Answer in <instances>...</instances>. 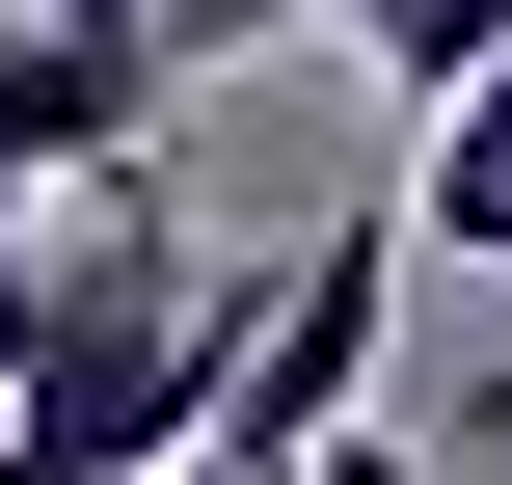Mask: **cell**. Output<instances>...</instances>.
<instances>
[{
  "label": "cell",
  "instance_id": "obj_5",
  "mask_svg": "<svg viewBox=\"0 0 512 485\" xmlns=\"http://www.w3.org/2000/svg\"><path fill=\"white\" fill-rule=\"evenodd\" d=\"M324 27H351V54L405 81V108H459V81H512V0H324Z\"/></svg>",
  "mask_w": 512,
  "mask_h": 485
},
{
  "label": "cell",
  "instance_id": "obj_7",
  "mask_svg": "<svg viewBox=\"0 0 512 485\" xmlns=\"http://www.w3.org/2000/svg\"><path fill=\"white\" fill-rule=\"evenodd\" d=\"M0 405H27V243H0Z\"/></svg>",
  "mask_w": 512,
  "mask_h": 485
},
{
  "label": "cell",
  "instance_id": "obj_9",
  "mask_svg": "<svg viewBox=\"0 0 512 485\" xmlns=\"http://www.w3.org/2000/svg\"><path fill=\"white\" fill-rule=\"evenodd\" d=\"M189 485H216V459H189Z\"/></svg>",
  "mask_w": 512,
  "mask_h": 485
},
{
  "label": "cell",
  "instance_id": "obj_1",
  "mask_svg": "<svg viewBox=\"0 0 512 485\" xmlns=\"http://www.w3.org/2000/svg\"><path fill=\"white\" fill-rule=\"evenodd\" d=\"M216 378H243V297L189 270L162 162H81L27 216V405H0V485H189L216 459Z\"/></svg>",
  "mask_w": 512,
  "mask_h": 485
},
{
  "label": "cell",
  "instance_id": "obj_6",
  "mask_svg": "<svg viewBox=\"0 0 512 485\" xmlns=\"http://www.w3.org/2000/svg\"><path fill=\"white\" fill-rule=\"evenodd\" d=\"M297 485H459V459H432V432H324Z\"/></svg>",
  "mask_w": 512,
  "mask_h": 485
},
{
  "label": "cell",
  "instance_id": "obj_4",
  "mask_svg": "<svg viewBox=\"0 0 512 485\" xmlns=\"http://www.w3.org/2000/svg\"><path fill=\"white\" fill-rule=\"evenodd\" d=\"M405 243H432V270H512V81H459V108L405 135Z\"/></svg>",
  "mask_w": 512,
  "mask_h": 485
},
{
  "label": "cell",
  "instance_id": "obj_3",
  "mask_svg": "<svg viewBox=\"0 0 512 485\" xmlns=\"http://www.w3.org/2000/svg\"><path fill=\"white\" fill-rule=\"evenodd\" d=\"M27 27H54V54H108V81L162 108V81H216V54H270V27H324V0H27Z\"/></svg>",
  "mask_w": 512,
  "mask_h": 485
},
{
  "label": "cell",
  "instance_id": "obj_8",
  "mask_svg": "<svg viewBox=\"0 0 512 485\" xmlns=\"http://www.w3.org/2000/svg\"><path fill=\"white\" fill-rule=\"evenodd\" d=\"M486 432H512V378H486Z\"/></svg>",
  "mask_w": 512,
  "mask_h": 485
},
{
  "label": "cell",
  "instance_id": "obj_2",
  "mask_svg": "<svg viewBox=\"0 0 512 485\" xmlns=\"http://www.w3.org/2000/svg\"><path fill=\"white\" fill-rule=\"evenodd\" d=\"M405 270H432V243H405V189H378V216H324V243L243 297V378H216V485H297L324 432H378V324H405Z\"/></svg>",
  "mask_w": 512,
  "mask_h": 485
}]
</instances>
